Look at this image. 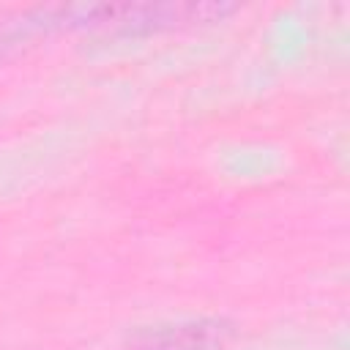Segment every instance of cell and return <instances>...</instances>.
<instances>
[{
	"instance_id": "6da1fadb",
	"label": "cell",
	"mask_w": 350,
	"mask_h": 350,
	"mask_svg": "<svg viewBox=\"0 0 350 350\" xmlns=\"http://www.w3.org/2000/svg\"><path fill=\"white\" fill-rule=\"evenodd\" d=\"M232 336L227 320H189L175 325L142 328L129 347L131 350H221Z\"/></svg>"
}]
</instances>
